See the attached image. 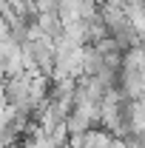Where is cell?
<instances>
[{
    "mask_svg": "<svg viewBox=\"0 0 145 148\" xmlns=\"http://www.w3.org/2000/svg\"><path fill=\"white\" fill-rule=\"evenodd\" d=\"M114 137L103 128H88L83 137H80V148H111Z\"/></svg>",
    "mask_w": 145,
    "mask_h": 148,
    "instance_id": "1",
    "label": "cell"
}]
</instances>
